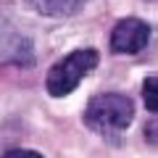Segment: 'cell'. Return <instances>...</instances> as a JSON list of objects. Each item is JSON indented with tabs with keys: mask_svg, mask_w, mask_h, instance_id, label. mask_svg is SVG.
<instances>
[{
	"mask_svg": "<svg viewBox=\"0 0 158 158\" xmlns=\"http://www.w3.org/2000/svg\"><path fill=\"white\" fill-rule=\"evenodd\" d=\"M0 61H13L21 66L32 63V42L16 34L6 24H0Z\"/></svg>",
	"mask_w": 158,
	"mask_h": 158,
	"instance_id": "277c9868",
	"label": "cell"
},
{
	"mask_svg": "<svg viewBox=\"0 0 158 158\" xmlns=\"http://www.w3.org/2000/svg\"><path fill=\"white\" fill-rule=\"evenodd\" d=\"M150 40V27L142 19H121L111 32V50L118 56H135Z\"/></svg>",
	"mask_w": 158,
	"mask_h": 158,
	"instance_id": "3957f363",
	"label": "cell"
},
{
	"mask_svg": "<svg viewBox=\"0 0 158 158\" xmlns=\"http://www.w3.org/2000/svg\"><path fill=\"white\" fill-rule=\"evenodd\" d=\"M32 11L42 13V16H53V19H66L74 16L85 8L87 0H24Z\"/></svg>",
	"mask_w": 158,
	"mask_h": 158,
	"instance_id": "5b68a950",
	"label": "cell"
},
{
	"mask_svg": "<svg viewBox=\"0 0 158 158\" xmlns=\"http://www.w3.org/2000/svg\"><path fill=\"white\" fill-rule=\"evenodd\" d=\"M3 158H42V153H37V150H24V148H13V150L3 153Z\"/></svg>",
	"mask_w": 158,
	"mask_h": 158,
	"instance_id": "52a82bcc",
	"label": "cell"
},
{
	"mask_svg": "<svg viewBox=\"0 0 158 158\" xmlns=\"http://www.w3.org/2000/svg\"><path fill=\"white\" fill-rule=\"evenodd\" d=\"M142 100H145L148 111L158 116V77H148L142 82Z\"/></svg>",
	"mask_w": 158,
	"mask_h": 158,
	"instance_id": "8992f818",
	"label": "cell"
},
{
	"mask_svg": "<svg viewBox=\"0 0 158 158\" xmlns=\"http://www.w3.org/2000/svg\"><path fill=\"white\" fill-rule=\"evenodd\" d=\"M98 66V50L92 48H79V50L69 53L66 58L53 63V69L48 71L45 90L53 98H63L69 92H74L79 87V82Z\"/></svg>",
	"mask_w": 158,
	"mask_h": 158,
	"instance_id": "7a4b0ae2",
	"label": "cell"
},
{
	"mask_svg": "<svg viewBox=\"0 0 158 158\" xmlns=\"http://www.w3.org/2000/svg\"><path fill=\"white\" fill-rule=\"evenodd\" d=\"M135 103L121 92H103L95 95L85 108V124L103 137H116L132 124Z\"/></svg>",
	"mask_w": 158,
	"mask_h": 158,
	"instance_id": "6da1fadb",
	"label": "cell"
},
{
	"mask_svg": "<svg viewBox=\"0 0 158 158\" xmlns=\"http://www.w3.org/2000/svg\"><path fill=\"white\" fill-rule=\"evenodd\" d=\"M145 140H148V142H153V145H158V118L145 124Z\"/></svg>",
	"mask_w": 158,
	"mask_h": 158,
	"instance_id": "ba28073f",
	"label": "cell"
}]
</instances>
